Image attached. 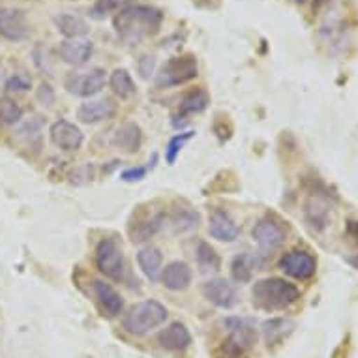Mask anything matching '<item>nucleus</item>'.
<instances>
[{
    "label": "nucleus",
    "mask_w": 358,
    "mask_h": 358,
    "mask_svg": "<svg viewBox=\"0 0 358 358\" xmlns=\"http://www.w3.org/2000/svg\"><path fill=\"white\" fill-rule=\"evenodd\" d=\"M253 304L259 310L278 311L285 310L300 299V291L294 283L282 278H266L259 280L252 289Z\"/></svg>",
    "instance_id": "nucleus-2"
},
{
    "label": "nucleus",
    "mask_w": 358,
    "mask_h": 358,
    "mask_svg": "<svg viewBox=\"0 0 358 358\" xmlns=\"http://www.w3.org/2000/svg\"><path fill=\"white\" fill-rule=\"evenodd\" d=\"M23 118V109L19 107L13 100H0V124H6V126H13Z\"/></svg>",
    "instance_id": "nucleus-30"
},
{
    "label": "nucleus",
    "mask_w": 358,
    "mask_h": 358,
    "mask_svg": "<svg viewBox=\"0 0 358 358\" xmlns=\"http://www.w3.org/2000/svg\"><path fill=\"white\" fill-rule=\"evenodd\" d=\"M201 291H203V296H205L210 304L217 306V308H222V310H231V308H235L236 302H238L235 287H233L227 280H223V278H212V280L203 283Z\"/></svg>",
    "instance_id": "nucleus-10"
},
{
    "label": "nucleus",
    "mask_w": 358,
    "mask_h": 358,
    "mask_svg": "<svg viewBox=\"0 0 358 358\" xmlns=\"http://www.w3.org/2000/svg\"><path fill=\"white\" fill-rule=\"evenodd\" d=\"M165 214L164 212H156V214H147V216L139 217L136 223L129 225V236L134 244H141L147 242L148 238H152L164 225Z\"/></svg>",
    "instance_id": "nucleus-18"
},
{
    "label": "nucleus",
    "mask_w": 358,
    "mask_h": 358,
    "mask_svg": "<svg viewBox=\"0 0 358 358\" xmlns=\"http://www.w3.org/2000/svg\"><path fill=\"white\" fill-rule=\"evenodd\" d=\"M349 263H351L352 266H357V268H358V257H351V259H349Z\"/></svg>",
    "instance_id": "nucleus-37"
},
{
    "label": "nucleus",
    "mask_w": 358,
    "mask_h": 358,
    "mask_svg": "<svg viewBox=\"0 0 358 358\" xmlns=\"http://www.w3.org/2000/svg\"><path fill=\"white\" fill-rule=\"evenodd\" d=\"M96 266L98 271L113 282H120L126 272V263H124L122 248L118 246L117 241L113 238H103L96 246Z\"/></svg>",
    "instance_id": "nucleus-6"
},
{
    "label": "nucleus",
    "mask_w": 358,
    "mask_h": 358,
    "mask_svg": "<svg viewBox=\"0 0 358 358\" xmlns=\"http://www.w3.org/2000/svg\"><path fill=\"white\" fill-rule=\"evenodd\" d=\"M145 175H147V169H145V167H134V169L124 171L122 175H120V178L126 180V182H139V180L145 178Z\"/></svg>",
    "instance_id": "nucleus-33"
},
{
    "label": "nucleus",
    "mask_w": 358,
    "mask_h": 358,
    "mask_svg": "<svg viewBox=\"0 0 358 358\" xmlns=\"http://www.w3.org/2000/svg\"><path fill=\"white\" fill-rule=\"evenodd\" d=\"M92 291H94L96 304L100 308L101 315L113 319L122 313L124 300L113 285L101 282V280H94L92 282Z\"/></svg>",
    "instance_id": "nucleus-11"
},
{
    "label": "nucleus",
    "mask_w": 358,
    "mask_h": 358,
    "mask_svg": "<svg viewBox=\"0 0 358 358\" xmlns=\"http://www.w3.org/2000/svg\"><path fill=\"white\" fill-rule=\"evenodd\" d=\"M137 263L139 268L150 282H156L162 274V263H164V255L158 248L147 246L143 248L141 252L137 253Z\"/></svg>",
    "instance_id": "nucleus-21"
},
{
    "label": "nucleus",
    "mask_w": 358,
    "mask_h": 358,
    "mask_svg": "<svg viewBox=\"0 0 358 358\" xmlns=\"http://www.w3.org/2000/svg\"><path fill=\"white\" fill-rule=\"evenodd\" d=\"M92 51H94V45L92 41L88 40H68L60 45V57L64 60L66 64L71 66H83L87 64L90 57H92Z\"/></svg>",
    "instance_id": "nucleus-19"
},
{
    "label": "nucleus",
    "mask_w": 358,
    "mask_h": 358,
    "mask_svg": "<svg viewBox=\"0 0 358 358\" xmlns=\"http://www.w3.org/2000/svg\"><path fill=\"white\" fill-rule=\"evenodd\" d=\"M257 259L253 257L252 253H241L233 259L231 263V278L236 283H248L252 282L253 274L257 271Z\"/></svg>",
    "instance_id": "nucleus-24"
},
{
    "label": "nucleus",
    "mask_w": 358,
    "mask_h": 358,
    "mask_svg": "<svg viewBox=\"0 0 358 358\" xmlns=\"http://www.w3.org/2000/svg\"><path fill=\"white\" fill-rule=\"evenodd\" d=\"M164 21V13L152 6L126 8L115 17V30L126 43H141L147 38L158 34Z\"/></svg>",
    "instance_id": "nucleus-1"
},
{
    "label": "nucleus",
    "mask_w": 358,
    "mask_h": 358,
    "mask_svg": "<svg viewBox=\"0 0 358 358\" xmlns=\"http://www.w3.org/2000/svg\"><path fill=\"white\" fill-rule=\"evenodd\" d=\"M29 32L30 27L23 12L10 10V8L0 10V36L2 38L10 41H21L29 36Z\"/></svg>",
    "instance_id": "nucleus-13"
},
{
    "label": "nucleus",
    "mask_w": 358,
    "mask_h": 358,
    "mask_svg": "<svg viewBox=\"0 0 358 358\" xmlns=\"http://www.w3.org/2000/svg\"><path fill=\"white\" fill-rule=\"evenodd\" d=\"M229 336L222 343V358H242L255 343H257V330L255 324L246 317H227L223 321Z\"/></svg>",
    "instance_id": "nucleus-4"
},
{
    "label": "nucleus",
    "mask_w": 358,
    "mask_h": 358,
    "mask_svg": "<svg viewBox=\"0 0 358 358\" xmlns=\"http://www.w3.org/2000/svg\"><path fill=\"white\" fill-rule=\"evenodd\" d=\"M51 141L57 145L59 148L66 150V152H73V150H79L85 141V136L83 131L77 128L76 124L68 122V120H57V122L51 126Z\"/></svg>",
    "instance_id": "nucleus-14"
},
{
    "label": "nucleus",
    "mask_w": 358,
    "mask_h": 358,
    "mask_svg": "<svg viewBox=\"0 0 358 358\" xmlns=\"http://www.w3.org/2000/svg\"><path fill=\"white\" fill-rule=\"evenodd\" d=\"M197 60L194 55H180V57H173L162 66L158 77H156V85L159 88H171L184 85V83L192 81L197 77Z\"/></svg>",
    "instance_id": "nucleus-5"
},
{
    "label": "nucleus",
    "mask_w": 358,
    "mask_h": 358,
    "mask_svg": "<svg viewBox=\"0 0 358 358\" xmlns=\"http://www.w3.org/2000/svg\"><path fill=\"white\" fill-rule=\"evenodd\" d=\"M294 2H296V4H304L306 0H294Z\"/></svg>",
    "instance_id": "nucleus-38"
},
{
    "label": "nucleus",
    "mask_w": 358,
    "mask_h": 358,
    "mask_svg": "<svg viewBox=\"0 0 358 358\" xmlns=\"http://www.w3.org/2000/svg\"><path fill=\"white\" fill-rule=\"evenodd\" d=\"M192 278H194V274H192V268L188 264L182 263V261H173L162 271L159 280L164 283V287L169 289V291H184V289L189 287Z\"/></svg>",
    "instance_id": "nucleus-17"
},
{
    "label": "nucleus",
    "mask_w": 358,
    "mask_h": 358,
    "mask_svg": "<svg viewBox=\"0 0 358 358\" xmlns=\"http://www.w3.org/2000/svg\"><path fill=\"white\" fill-rule=\"evenodd\" d=\"M208 233L220 242H235L241 236V227L229 216V212L214 208L208 216Z\"/></svg>",
    "instance_id": "nucleus-12"
},
{
    "label": "nucleus",
    "mask_w": 358,
    "mask_h": 358,
    "mask_svg": "<svg viewBox=\"0 0 358 358\" xmlns=\"http://www.w3.org/2000/svg\"><path fill=\"white\" fill-rule=\"evenodd\" d=\"M109 87L115 94L120 98V100H129L131 96L136 94V83L131 79L128 70L124 68H118L109 76Z\"/></svg>",
    "instance_id": "nucleus-27"
},
{
    "label": "nucleus",
    "mask_w": 358,
    "mask_h": 358,
    "mask_svg": "<svg viewBox=\"0 0 358 358\" xmlns=\"http://www.w3.org/2000/svg\"><path fill=\"white\" fill-rule=\"evenodd\" d=\"M117 115V103L109 98H101V100H88L81 103L77 109V118L83 124H98L103 120H109Z\"/></svg>",
    "instance_id": "nucleus-15"
},
{
    "label": "nucleus",
    "mask_w": 358,
    "mask_h": 358,
    "mask_svg": "<svg viewBox=\"0 0 358 358\" xmlns=\"http://www.w3.org/2000/svg\"><path fill=\"white\" fill-rule=\"evenodd\" d=\"M280 268L294 280H310L315 276L317 261L304 250H293L280 259Z\"/></svg>",
    "instance_id": "nucleus-9"
},
{
    "label": "nucleus",
    "mask_w": 358,
    "mask_h": 358,
    "mask_svg": "<svg viewBox=\"0 0 358 358\" xmlns=\"http://www.w3.org/2000/svg\"><path fill=\"white\" fill-rule=\"evenodd\" d=\"M55 27L60 34L70 38V40H77L88 32V24L85 19L77 17V15H70V13H60L55 17Z\"/></svg>",
    "instance_id": "nucleus-23"
},
{
    "label": "nucleus",
    "mask_w": 358,
    "mask_h": 358,
    "mask_svg": "<svg viewBox=\"0 0 358 358\" xmlns=\"http://www.w3.org/2000/svg\"><path fill=\"white\" fill-rule=\"evenodd\" d=\"M347 235L351 236L352 241L358 244V222H355V220L347 222Z\"/></svg>",
    "instance_id": "nucleus-36"
},
{
    "label": "nucleus",
    "mask_w": 358,
    "mask_h": 358,
    "mask_svg": "<svg viewBox=\"0 0 358 358\" xmlns=\"http://www.w3.org/2000/svg\"><path fill=\"white\" fill-rule=\"evenodd\" d=\"M167 315V308L159 304L158 300H145L129 308L122 319V327L128 334L145 336L150 330L158 329L159 324H164Z\"/></svg>",
    "instance_id": "nucleus-3"
},
{
    "label": "nucleus",
    "mask_w": 358,
    "mask_h": 358,
    "mask_svg": "<svg viewBox=\"0 0 358 358\" xmlns=\"http://www.w3.org/2000/svg\"><path fill=\"white\" fill-rule=\"evenodd\" d=\"M169 225L175 233H188L199 225V214L189 205L175 206L169 214Z\"/></svg>",
    "instance_id": "nucleus-22"
},
{
    "label": "nucleus",
    "mask_w": 358,
    "mask_h": 358,
    "mask_svg": "<svg viewBox=\"0 0 358 358\" xmlns=\"http://www.w3.org/2000/svg\"><path fill=\"white\" fill-rule=\"evenodd\" d=\"M192 137H194V131H184V134H178V136H175L173 139H171L169 145H167V150H165V158H167V164H169V165L175 164L176 156L180 154L182 147L189 141V139H192Z\"/></svg>",
    "instance_id": "nucleus-31"
},
{
    "label": "nucleus",
    "mask_w": 358,
    "mask_h": 358,
    "mask_svg": "<svg viewBox=\"0 0 358 358\" xmlns=\"http://www.w3.org/2000/svg\"><path fill=\"white\" fill-rule=\"evenodd\" d=\"M38 98H40V101H43V103L51 106V103H53V100H55V94H53V90H51V87H49V85H41L40 94H38Z\"/></svg>",
    "instance_id": "nucleus-35"
},
{
    "label": "nucleus",
    "mask_w": 358,
    "mask_h": 358,
    "mask_svg": "<svg viewBox=\"0 0 358 358\" xmlns=\"http://www.w3.org/2000/svg\"><path fill=\"white\" fill-rule=\"evenodd\" d=\"M66 90L77 98H92L106 87V71L101 68H92L87 71H73L66 77Z\"/></svg>",
    "instance_id": "nucleus-7"
},
{
    "label": "nucleus",
    "mask_w": 358,
    "mask_h": 358,
    "mask_svg": "<svg viewBox=\"0 0 358 358\" xmlns=\"http://www.w3.org/2000/svg\"><path fill=\"white\" fill-rule=\"evenodd\" d=\"M29 88H30V83L21 76L12 77L6 85V90L10 92V94H13V92H27Z\"/></svg>",
    "instance_id": "nucleus-32"
},
{
    "label": "nucleus",
    "mask_w": 358,
    "mask_h": 358,
    "mask_svg": "<svg viewBox=\"0 0 358 358\" xmlns=\"http://www.w3.org/2000/svg\"><path fill=\"white\" fill-rule=\"evenodd\" d=\"M152 71H154L152 57H141V60H139V73H141L145 79H148V77L152 76Z\"/></svg>",
    "instance_id": "nucleus-34"
},
{
    "label": "nucleus",
    "mask_w": 358,
    "mask_h": 358,
    "mask_svg": "<svg viewBox=\"0 0 358 358\" xmlns=\"http://www.w3.org/2000/svg\"><path fill=\"white\" fill-rule=\"evenodd\" d=\"M253 241L257 242L259 250L263 253H272L280 250L287 241V229L283 227L282 222L274 217H263L255 223L252 231Z\"/></svg>",
    "instance_id": "nucleus-8"
},
{
    "label": "nucleus",
    "mask_w": 358,
    "mask_h": 358,
    "mask_svg": "<svg viewBox=\"0 0 358 358\" xmlns=\"http://www.w3.org/2000/svg\"><path fill=\"white\" fill-rule=\"evenodd\" d=\"M158 343L162 349L171 352H180L184 349H188L192 343V334H189L188 327L184 323H171L169 327H165L158 334Z\"/></svg>",
    "instance_id": "nucleus-16"
},
{
    "label": "nucleus",
    "mask_w": 358,
    "mask_h": 358,
    "mask_svg": "<svg viewBox=\"0 0 358 358\" xmlns=\"http://www.w3.org/2000/svg\"><path fill=\"white\" fill-rule=\"evenodd\" d=\"M294 329L293 321L289 319H271V321H264L263 323V334L266 345H276L283 338H287Z\"/></svg>",
    "instance_id": "nucleus-26"
},
{
    "label": "nucleus",
    "mask_w": 358,
    "mask_h": 358,
    "mask_svg": "<svg viewBox=\"0 0 358 358\" xmlns=\"http://www.w3.org/2000/svg\"><path fill=\"white\" fill-rule=\"evenodd\" d=\"M210 103V96L203 88H195V90H189L188 94L184 96L180 100V106H178V113L182 117H188V115H197V113H203Z\"/></svg>",
    "instance_id": "nucleus-25"
},
{
    "label": "nucleus",
    "mask_w": 358,
    "mask_h": 358,
    "mask_svg": "<svg viewBox=\"0 0 358 358\" xmlns=\"http://www.w3.org/2000/svg\"><path fill=\"white\" fill-rule=\"evenodd\" d=\"M141 141H143L141 128H139L136 122L122 124V126L117 129L115 137H113V143H115L118 148H122L124 152H129V154H134L139 150Z\"/></svg>",
    "instance_id": "nucleus-20"
},
{
    "label": "nucleus",
    "mask_w": 358,
    "mask_h": 358,
    "mask_svg": "<svg viewBox=\"0 0 358 358\" xmlns=\"http://www.w3.org/2000/svg\"><path fill=\"white\" fill-rule=\"evenodd\" d=\"M129 2H131V0H96L90 13H92V17L96 19L107 17V15H111V13L126 10V8L129 6Z\"/></svg>",
    "instance_id": "nucleus-29"
},
{
    "label": "nucleus",
    "mask_w": 358,
    "mask_h": 358,
    "mask_svg": "<svg viewBox=\"0 0 358 358\" xmlns=\"http://www.w3.org/2000/svg\"><path fill=\"white\" fill-rule=\"evenodd\" d=\"M195 257H197V263L203 271H217L220 268V255L216 253V250L206 244V242H199L197 244V250H195Z\"/></svg>",
    "instance_id": "nucleus-28"
}]
</instances>
